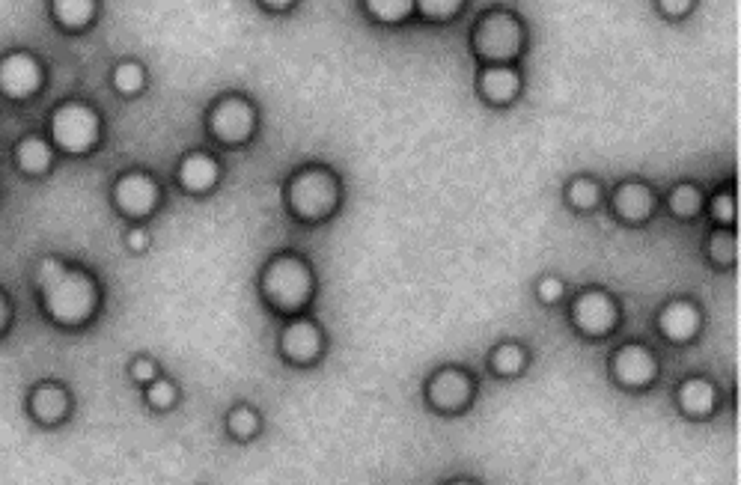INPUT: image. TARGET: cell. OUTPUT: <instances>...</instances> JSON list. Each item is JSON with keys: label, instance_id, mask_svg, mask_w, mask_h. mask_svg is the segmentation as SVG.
Listing matches in <instances>:
<instances>
[{"label": "cell", "instance_id": "cell-1", "mask_svg": "<svg viewBox=\"0 0 741 485\" xmlns=\"http://www.w3.org/2000/svg\"><path fill=\"white\" fill-rule=\"evenodd\" d=\"M36 283L42 292L45 313L66 328L84 325L99 304V286L96 280L75 265H66L54 256H45L36 268Z\"/></svg>", "mask_w": 741, "mask_h": 485}, {"label": "cell", "instance_id": "cell-2", "mask_svg": "<svg viewBox=\"0 0 741 485\" xmlns=\"http://www.w3.org/2000/svg\"><path fill=\"white\" fill-rule=\"evenodd\" d=\"M313 271L307 268L304 259L292 256V253H280L274 256L265 268H262V298L280 310V313H298L310 298H313Z\"/></svg>", "mask_w": 741, "mask_h": 485}, {"label": "cell", "instance_id": "cell-3", "mask_svg": "<svg viewBox=\"0 0 741 485\" xmlns=\"http://www.w3.org/2000/svg\"><path fill=\"white\" fill-rule=\"evenodd\" d=\"M340 200V185L331 173L310 167L301 170L289 188H286V203L301 221H325Z\"/></svg>", "mask_w": 741, "mask_h": 485}, {"label": "cell", "instance_id": "cell-4", "mask_svg": "<svg viewBox=\"0 0 741 485\" xmlns=\"http://www.w3.org/2000/svg\"><path fill=\"white\" fill-rule=\"evenodd\" d=\"M51 140L66 152H90L99 140V117L81 102H69L51 114Z\"/></svg>", "mask_w": 741, "mask_h": 485}, {"label": "cell", "instance_id": "cell-5", "mask_svg": "<svg viewBox=\"0 0 741 485\" xmlns=\"http://www.w3.org/2000/svg\"><path fill=\"white\" fill-rule=\"evenodd\" d=\"M617 304L608 292L602 289H590L581 292L572 304V322L581 334L587 337H605L608 331H614L617 325Z\"/></svg>", "mask_w": 741, "mask_h": 485}, {"label": "cell", "instance_id": "cell-6", "mask_svg": "<svg viewBox=\"0 0 741 485\" xmlns=\"http://www.w3.org/2000/svg\"><path fill=\"white\" fill-rule=\"evenodd\" d=\"M471 396H474V381L462 369H441L426 384V399L441 414L465 411L471 405Z\"/></svg>", "mask_w": 741, "mask_h": 485}, {"label": "cell", "instance_id": "cell-7", "mask_svg": "<svg viewBox=\"0 0 741 485\" xmlns=\"http://www.w3.org/2000/svg\"><path fill=\"white\" fill-rule=\"evenodd\" d=\"M42 87V66L27 51H12L0 60V90L21 102L30 99Z\"/></svg>", "mask_w": 741, "mask_h": 485}, {"label": "cell", "instance_id": "cell-8", "mask_svg": "<svg viewBox=\"0 0 741 485\" xmlns=\"http://www.w3.org/2000/svg\"><path fill=\"white\" fill-rule=\"evenodd\" d=\"M521 48V30L515 24V18L503 15V12H494L489 15L480 30H477V51L489 60H506V57H515Z\"/></svg>", "mask_w": 741, "mask_h": 485}, {"label": "cell", "instance_id": "cell-9", "mask_svg": "<svg viewBox=\"0 0 741 485\" xmlns=\"http://www.w3.org/2000/svg\"><path fill=\"white\" fill-rule=\"evenodd\" d=\"M322 328L310 319H295L280 334V352L289 364L307 366L322 355Z\"/></svg>", "mask_w": 741, "mask_h": 485}, {"label": "cell", "instance_id": "cell-10", "mask_svg": "<svg viewBox=\"0 0 741 485\" xmlns=\"http://www.w3.org/2000/svg\"><path fill=\"white\" fill-rule=\"evenodd\" d=\"M114 203L128 218H146L158 206V185L146 173H125L114 185Z\"/></svg>", "mask_w": 741, "mask_h": 485}, {"label": "cell", "instance_id": "cell-11", "mask_svg": "<svg viewBox=\"0 0 741 485\" xmlns=\"http://www.w3.org/2000/svg\"><path fill=\"white\" fill-rule=\"evenodd\" d=\"M614 378H617L622 387L628 390H640V387H649L658 375V361L649 349L643 346H622L614 352Z\"/></svg>", "mask_w": 741, "mask_h": 485}, {"label": "cell", "instance_id": "cell-12", "mask_svg": "<svg viewBox=\"0 0 741 485\" xmlns=\"http://www.w3.org/2000/svg\"><path fill=\"white\" fill-rule=\"evenodd\" d=\"M212 134L221 137L224 143H245L247 137L253 134V108L247 105L245 99H224L215 111H212Z\"/></svg>", "mask_w": 741, "mask_h": 485}, {"label": "cell", "instance_id": "cell-13", "mask_svg": "<svg viewBox=\"0 0 741 485\" xmlns=\"http://www.w3.org/2000/svg\"><path fill=\"white\" fill-rule=\"evenodd\" d=\"M658 328L670 343H688L700 331V310L691 301H670L658 313Z\"/></svg>", "mask_w": 741, "mask_h": 485}, {"label": "cell", "instance_id": "cell-14", "mask_svg": "<svg viewBox=\"0 0 741 485\" xmlns=\"http://www.w3.org/2000/svg\"><path fill=\"white\" fill-rule=\"evenodd\" d=\"M27 408H30V414H33L42 426H57V423L66 420V414H69V393H66L60 384L42 381V384H36V387L30 390Z\"/></svg>", "mask_w": 741, "mask_h": 485}, {"label": "cell", "instance_id": "cell-15", "mask_svg": "<svg viewBox=\"0 0 741 485\" xmlns=\"http://www.w3.org/2000/svg\"><path fill=\"white\" fill-rule=\"evenodd\" d=\"M614 209L625 224H643L649 221L652 209H655V197L646 185H637V182H628V185H619L617 197H614Z\"/></svg>", "mask_w": 741, "mask_h": 485}, {"label": "cell", "instance_id": "cell-16", "mask_svg": "<svg viewBox=\"0 0 741 485\" xmlns=\"http://www.w3.org/2000/svg\"><path fill=\"white\" fill-rule=\"evenodd\" d=\"M715 402H718V393L712 387V381L706 378H688L682 381L679 387V408L694 417V420H703L715 411Z\"/></svg>", "mask_w": 741, "mask_h": 485}, {"label": "cell", "instance_id": "cell-17", "mask_svg": "<svg viewBox=\"0 0 741 485\" xmlns=\"http://www.w3.org/2000/svg\"><path fill=\"white\" fill-rule=\"evenodd\" d=\"M179 182H182L185 191L203 194V191H209V188L218 182V164H215L209 155L194 152V155H188V158L179 164Z\"/></svg>", "mask_w": 741, "mask_h": 485}, {"label": "cell", "instance_id": "cell-18", "mask_svg": "<svg viewBox=\"0 0 741 485\" xmlns=\"http://www.w3.org/2000/svg\"><path fill=\"white\" fill-rule=\"evenodd\" d=\"M51 143H45L42 137H24L15 149V161L27 176H42L51 167Z\"/></svg>", "mask_w": 741, "mask_h": 485}, {"label": "cell", "instance_id": "cell-19", "mask_svg": "<svg viewBox=\"0 0 741 485\" xmlns=\"http://www.w3.org/2000/svg\"><path fill=\"white\" fill-rule=\"evenodd\" d=\"M480 87L489 96V102L503 105V102H512V96L518 93V78L506 66H492V69L483 72V84Z\"/></svg>", "mask_w": 741, "mask_h": 485}, {"label": "cell", "instance_id": "cell-20", "mask_svg": "<svg viewBox=\"0 0 741 485\" xmlns=\"http://www.w3.org/2000/svg\"><path fill=\"white\" fill-rule=\"evenodd\" d=\"M51 12L63 27L81 30L84 24H90L96 12V0H51Z\"/></svg>", "mask_w": 741, "mask_h": 485}, {"label": "cell", "instance_id": "cell-21", "mask_svg": "<svg viewBox=\"0 0 741 485\" xmlns=\"http://www.w3.org/2000/svg\"><path fill=\"white\" fill-rule=\"evenodd\" d=\"M527 364V355H524V349L521 346H515V343H503V346H497L492 355V369L497 375H518L521 369Z\"/></svg>", "mask_w": 741, "mask_h": 485}, {"label": "cell", "instance_id": "cell-22", "mask_svg": "<svg viewBox=\"0 0 741 485\" xmlns=\"http://www.w3.org/2000/svg\"><path fill=\"white\" fill-rule=\"evenodd\" d=\"M227 429H230V435H233V438H239V441H250V438L259 432V414H256L250 405H239V408H233V411H230V417H227Z\"/></svg>", "mask_w": 741, "mask_h": 485}, {"label": "cell", "instance_id": "cell-23", "mask_svg": "<svg viewBox=\"0 0 741 485\" xmlns=\"http://www.w3.org/2000/svg\"><path fill=\"white\" fill-rule=\"evenodd\" d=\"M703 197H700V188L697 185H679L673 194H670V209L676 218H694L697 209H700Z\"/></svg>", "mask_w": 741, "mask_h": 485}, {"label": "cell", "instance_id": "cell-24", "mask_svg": "<svg viewBox=\"0 0 741 485\" xmlns=\"http://www.w3.org/2000/svg\"><path fill=\"white\" fill-rule=\"evenodd\" d=\"M143 81H146V72L137 66V63H123V66H117V72H114V87L125 93V96H134V93H140L143 90Z\"/></svg>", "mask_w": 741, "mask_h": 485}, {"label": "cell", "instance_id": "cell-25", "mask_svg": "<svg viewBox=\"0 0 741 485\" xmlns=\"http://www.w3.org/2000/svg\"><path fill=\"white\" fill-rule=\"evenodd\" d=\"M146 402H149L155 411L173 408V402H176V384H173V381H164V378H152L149 387H146Z\"/></svg>", "mask_w": 741, "mask_h": 485}, {"label": "cell", "instance_id": "cell-26", "mask_svg": "<svg viewBox=\"0 0 741 485\" xmlns=\"http://www.w3.org/2000/svg\"><path fill=\"white\" fill-rule=\"evenodd\" d=\"M414 0H367V9L378 21H399L411 12Z\"/></svg>", "mask_w": 741, "mask_h": 485}, {"label": "cell", "instance_id": "cell-27", "mask_svg": "<svg viewBox=\"0 0 741 485\" xmlns=\"http://www.w3.org/2000/svg\"><path fill=\"white\" fill-rule=\"evenodd\" d=\"M569 203L575 206V209H593L596 203H599V185L596 182H590V179H578V182H572L569 185Z\"/></svg>", "mask_w": 741, "mask_h": 485}, {"label": "cell", "instance_id": "cell-28", "mask_svg": "<svg viewBox=\"0 0 741 485\" xmlns=\"http://www.w3.org/2000/svg\"><path fill=\"white\" fill-rule=\"evenodd\" d=\"M709 250H712V259H715L718 265H733V262H736V239H733L730 230H727V233H715V236H712V244H709Z\"/></svg>", "mask_w": 741, "mask_h": 485}, {"label": "cell", "instance_id": "cell-29", "mask_svg": "<svg viewBox=\"0 0 741 485\" xmlns=\"http://www.w3.org/2000/svg\"><path fill=\"white\" fill-rule=\"evenodd\" d=\"M414 3L429 18H450L462 9V0H414Z\"/></svg>", "mask_w": 741, "mask_h": 485}, {"label": "cell", "instance_id": "cell-30", "mask_svg": "<svg viewBox=\"0 0 741 485\" xmlns=\"http://www.w3.org/2000/svg\"><path fill=\"white\" fill-rule=\"evenodd\" d=\"M563 292H566V286H563L560 277H542L539 286H536V295H539L542 304H557L563 298Z\"/></svg>", "mask_w": 741, "mask_h": 485}, {"label": "cell", "instance_id": "cell-31", "mask_svg": "<svg viewBox=\"0 0 741 485\" xmlns=\"http://www.w3.org/2000/svg\"><path fill=\"white\" fill-rule=\"evenodd\" d=\"M712 212H715V221H721L724 227H733V221H736V200H733V194L730 191L727 194H718Z\"/></svg>", "mask_w": 741, "mask_h": 485}, {"label": "cell", "instance_id": "cell-32", "mask_svg": "<svg viewBox=\"0 0 741 485\" xmlns=\"http://www.w3.org/2000/svg\"><path fill=\"white\" fill-rule=\"evenodd\" d=\"M155 364L149 361V358H137L134 364H131V378L137 381V384H149L152 378H155Z\"/></svg>", "mask_w": 741, "mask_h": 485}, {"label": "cell", "instance_id": "cell-33", "mask_svg": "<svg viewBox=\"0 0 741 485\" xmlns=\"http://www.w3.org/2000/svg\"><path fill=\"white\" fill-rule=\"evenodd\" d=\"M125 244H128L134 253H140V250H146V247H149V233H146V230H140V227H137V230H128V233H125Z\"/></svg>", "mask_w": 741, "mask_h": 485}, {"label": "cell", "instance_id": "cell-34", "mask_svg": "<svg viewBox=\"0 0 741 485\" xmlns=\"http://www.w3.org/2000/svg\"><path fill=\"white\" fill-rule=\"evenodd\" d=\"M658 3H661V9H664L667 15H685V12L691 9L694 0H658Z\"/></svg>", "mask_w": 741, "mask_h": 485}, {"label": "cell", "instance_id": "cell-35", "mask_svg": "<svg viewBox=\"0 0 741 485\" xmlns=\"http://www.w3.org/2000/svg\"><path fill=\"white\" fill-rule=\"evenodd\" d=\"M9 319H12V307H9V298H6V295L0 292V334L6 331Z\"/></svg>", "mask_w": 741, "mask_h": 485}, {"label": "cell", "instance_id": "cell-36", "mask_svg": "<svg viewBox=\"0 0 741 485\" xmlns=\"http://www.w3.org/2000/svg\"><path fill=\"white\" fill-rule=\"evenodd\" d=\"M268 9H286V6H292L295 0H262Z\"/></svg>", "mask_w": 741, "mask_h": 485}]
</instances>
